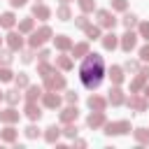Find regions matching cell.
<instances>
[{"label": "cell", "instance_id": "obj_21", "mask_svg": "<svg viewBox=\"0 0 149 149\" xmlns=\"http://www.w3.org/2000/svg\"><path fill=\"white\" fill-rule=\"evenodd\" d=\"M135 135H137V140H142V142H149V133H147L144 128H140V130H137Z\"/></svg>", "mask_w": 149, "mask_h": 149}, {"label": "cell", "instance_id": "obj_14", "mask_svg": "<svg viewBox=\"0 0 149 149\" xmlns=\"http://www.w3.org/2000/svg\"><path fill=\"white\" fill-rule=\"evenodd\" d=\"M109 100H112L114 105H119V102L123 100V98H121V91H119V88H114V91H112V95H109Z\"/></svg>", "mask_w": 149, "mask_h": 149}, {"label": "cell", "instance_id": "obj_27", "mask_svg": "<svg viewBox=\"0 0 149 149\" xmlns=\"http://www.w3.org/2000/svg\"><path fill=\"white\" fill-rule=\"evenodd\" d=\"M140 33H142V35L149 40V23H142V26H140Z\"/></svg>", "mask_w": 149, "mask_h": 149}, {"label": "cell", "instance_id": "obj_37", "mask_svg": "<svg viewBox=\"0 0 149 149\" xmlns=\"http://www.w3.org/2000/svg\"><path fill=\"white\" fill-rule=\"evenodd\" d=\"M86 33H88V37H98V28H88Z\"/></svg>", "mask_w": 149, "mask_h": 149}, {"label": "cell", "instance_id": "obj_30", "mask_svg": "<svg viewBox=\"0 0 149 149\" xmlns=\"http://www.w3.org/2000/svg\"><path fill=\"white\" fill-rule=\"evenodd\" d=\"M74 54H86V44H77L74 47Z\"/></svg>", "mask_w": 149, "mask_h": 149}, {"label": "cell", "instance_id": "obj_22", "mask_svg": "<svg viewBox=\"0 0 149 149\" xmlns=\"http://www.w3.org/2000/svg\"><path fill=\"white\" fill-rule=\"evenodd\" d=\"M44 102H47L49 107H56V105H58V98H56V95H47V98H44Z\"/></svg>", "mask_w": 149, "mask_h": 149}, {"label": "cell", "instance_id": "obj_35", "mask_svg": "<svg viewBox=\"0 0 149 149\" xmlns=\"http://www.w3.org/2000/svg\"><path fill=\"white\" fill-rule=\"evenodd\" d=\"M16 84H19V86H26V84H28V79L21 74V77H16Z\"/></svg>", "mask_w": 149, "mask_h": 149}, {"label": "cell", "instance_id": "obj_25", "mask_svg": "<svg viewBox=\"0 0 149 149\" xmlns=\"http://www.w3.org/2000/svg\"><path fill=\"white\" fill-rule=\"evenodd\" d=\"M79 5H81V9H93V0H79Z\"/></svg>", "mask_w": 149, "mask_h": 149}, {"label": "cell", "instance_id": "obj_3", "mask_svg": "<svg viewBox=\"0 0 149 149\" xmlns=\"http://www.w3.org/2000/svg\"><path fill=\"white\" fill-rule=\"evenodd\" d=\"M128 128H130V126H128L126 121H121V123H109V126H107V133H109V135H119V133H126Z\"/></svg>", "mask_w": 149, "mask_h": 149}, {"label": "cell", "instance_id": "obj_36", "mask_svg": "<svg viewBox=\"0 0 149 149\" xmlns=\"http://www.w3.org/2000/svg\"><path fill=\"white\" fill-rule=\"evenodd\" d=\"M140 56H142V58H144V61H149V47H144V49H142V51H140Z\"/></svg>", "mask_w": 149, "mask_h": 149}, {"label": "cell", "instance_id": "obj_8", "mask_svg": "<svg viewBox=\"0 0 149 149\" xmlns=\"http://www.w3.org/2000/svg\"><path fill=\"white\" fill-rule=\"evenodd\" d=\"M26 112H28V116H30V119H40V114H42V112H40V107H35L33 102L28 105V109H26Z\"/></svg>", "mask_w": 149, "mask_h": 149}, {"label": "cell", "instance_id": "obj_40", "mask_svg": "<svg viewBox=\"0 0 149 149\" xmlns=\"http://www.w3.org/2000/svg\"><path fill=\"white\" fill-rule=\"evenodd\" d=\"M58 63H61V65H63V68H70V61H68V58H61V61H58Z\"/></svg>", "mask_w": 149, "mask_h": 149}, {"label": "cell", "instance_id": "obj_38", "mask_svg": "<svg viewBox=\"0 0 149 149\" xmlns=\"http://www.w3.org/2000/svg\"><path fill=\"white\" fill-rule=\"evenodd\" d=\"M74 133H77V128H74V126H70V128H68V130H65V135H70V137H72V135H74Z\"/></svg>", "mask_w": 149, "mask_h": 149}, {"label": "cell", "instance_id": "obj_39", "mask_svg": "<svg viewBox=\"0 0 149 149\" xmlns=\"http://www.w3.org/2000/svg\"><path fill=\"white\" fill-rule=\"evenodd\" d=\"M77 26H81V28H84V26H86V19H84V16H79V19H77Z\"/></svg>", "mask_w": 149, "mask_h": 149}, {"label": "cell", "instance_id": "obj_11", "mask_svg": "<svg viewBox=\"0 0 149 149\" xmlns=\"http://www.w3.org/2000/svg\"><path fill=\"white\" fill-rule=\"evenodd\" d=\"M0 23H2L5 28H9V26L14 23V16H12V14H2V16H0Z\"/></svg>", "mask_w": 149, "mask_h": 149}, {"label": "cell", "instance_id": "obj_24", "mask_svg": "<svg viewBox=\"0 0 149 149\" xmlns=\"http://www.w3.org/2000/svg\"><path fill=\"white\" fill-rule=\"evenodd\" d=\"M40 93H42V91H40V88H35V86H33V88H30V91H28V98H30V100H35V98H40Z\"/></svg>", "mask_w": 149, "mask_h": 149}, {"label": "cell", "instance_id": "obj_7", "mask_svg": "<svg viewBox=\"0 0 149 149\" xmlns=\"http://www.w3.org/2000/svg\"><path fill=\"white\" fill-rule=\"evenodd\" d=\"M88 105H91L93 109H98V112H100V109L105 107V100H102V98H95V95H93V98L88 100Z\"/></svg>", "mask_w": 149, "mask_h": 149}, {"label": "cell", "instance_id": "obj_18", "mask_svg": "<svg viewBox=\"0 0 149 149\" xmlns=\"http://www.w3.org/2000/svg\"><path fill=\"white\" fill-rule=\"evenodd\" d=\"M56 137H58V128H56V126H51V128H49V133H47V140H49V142H54Z\"/></svg>", "mask_w": 149, "mask_h": 149}, {"label": "cell", "instance_id": "obj_10", "mask_svg": "<svg viewBox=\"0 0 149 149\" xmlns=\"http://www.w3.org/2000/svg\"><path fill=\"white\" fill-rule=\"evenodd\" d=\"M109 77L114 79V84H119V81L123 79V74H121V68H112V72H109Z\"/></svg>", "mask_w": 149, "mask_h": 149}, {"label": "cell", "instance_id": "obj_19", "mask_svg": "<svg viewBox=\"0 0 149 149\" xmlns=\"http://www.w3.org/2000/svg\"><path fill=\"white\" fill-rule=\"evenodd\" d=\"M56 44H58V47H61V49H68V47H70V40H68V37H63V35H61V37H58V40H56Z\"/></svg>", "mask_w": 149, "mask_h": 149}, {"label": "cell", "instance_id": "obj_17", "mask_svg": "<svg viewBox=\"0 0 149 149\" xmlns=\"http://www.w3.org/2000/svg\"><path fill=\"white\" fill-rule=\"evenodd\" d=\"M61 116H63V121H70V119H74V116H77V109H65Z\"/></svg>", "mask_w": 149, "mask_h": 149}, {"label": "cell", "instance_id": "obj_6", "mask_svg": "<svg viewBox=\"0 0 149 149\" xmlns=\"http://www.w3.org/2000/svg\"><path fill=\"white\" fill-rule=\"evenodd\" d=\"M133 47H135V35H133V33H126V35H123V49L130 51Z\"/></svg>", "mask_w": 149, "mask_h": 149}, {"label": "cell", "instance_id": "obj_26", "mask_svg": "<svg viewBox=\"0 0 149 149\" xmlns=\"http://www.w3.org/2000/svg\"><path fill=\"white\" fill-rule=\"evenodd\" d=\"M7 100H9V102H16V100H19V91H9Z\"/></svg>", "mask_w": 149, "mask_h": 149}, {"label": "cell", "instance_id": "obj_9", "mask_svg": "<svg viewBox=\"0 0 149 149\" xmlns=\"http://www.w3.org/2000/svg\"><path fill=\"white\" fill-rule=\"evenodd\" d=\"M100 123H102V114H100V112L88 116V126H91V128H93V126H100Z\"/></svg>", "mask_w": 149, "mask_h": 149}, {"label": "cell", "instance_id": "obj_34", "mask_svg": "<svg viewBox=\"0 0 149 149\" xmlns=\"http://www.w3.org/2000/svg\"><path fill=\"white\" fill-rule=\"evenodd\" d=\"M9 77H12V74H9V70H0V79H2V81H7Z\"/></svg>", "mask_w": 149, "mask_h": 149}, {"label": "cell", "instance_id": "obj_33", "mask_svg": "<svg viewBox=\"0 0 149 149\" xmlns=\"http://www.w3.org/2000/svg\"><path fill=\"white\" fill-rule=\"evenodd\" d=\"M114 7L116 9H126V0H114Z\"/></svg>", "mask_w": 149, "mask_h": 149}, {"label": "cell", "instance_id": "obj_32", "mask_svg": "<svg viewBox=\"0 0 149 149\" xmlns=\"http://www.w3.org/2000/svg\"><path fill=\"white\" fill-rule=\"evenodd\" d=\"M2 137H5V140H14V130H12V128H9V130H5V133H2Z\"/></svg>", "mask_w": 149, "mask_h": 149}, {"label": "cell", "instance_id": "obj_16", "mask_svg": "<svg viewBox=\"0 0 149 149\" xmlns=\"http://www.w3.org/2000/svg\"><path fill=\"white\" fill-rule=\"evenodd\" d=\"M105 47H107V49H114V47H116V37H114V35H107V37H105Z\"/></svg>", "mask_w": 149, "mask_h": 149}, {"label": "cell", "instance_id": "obj_41", "mask_svg": "<svg viewBox=\"0 0 149 149\" xmlns=\"http://www.w3.org/2000/svg\"><path fill=\"white\" fill-rule=\"evenodd\" d=\"M26 0H12V5H23Z\"/></svg>", "mask_w": 149, "mask_h": 149}, {"label": "cell", "instance_id": "obj_2", "mask_svg": "<svg viewBox=\"0 0 149 149\" xmlns=\"http://www.w3.org/2000/svg\"><path fill=\"white\" fill-rule=\"evenodd\" d=\"M49 35H51V30H49V28H42L40 33H35V35L30 37V44H33V47H37V44H42V42H44Z\"/></svg>", "mask_w": 149, "mask_h": 149}, {"label": "cell", "instance_id": "obj_1", "mask_svg": "<svg viewBox=\"0 0 149 149\" xmlns=\"http://www.w3.org/2000/svg\"><path fill=\"white\" fill-rule=\"evenodd\" d=\"M102 79V58L98 54H91L86 63L81 65V81L86 88H95Z\"/></svg>", "mask_w": 149, "mask_h": 149}, {"label": "cell", "instance_id": "obj_29", "mask_svg": "<svg viewBox=\"0 0 149 149\" xmlns=\"http://www.w3.org/2000/svg\"><path fill=\"white\" fill-rule=\"evenodd\" d=\"M30 26H33V21H30V19H26V21L21 23V30H30Z\"/></svg>", "mask_w": 149, "mask_h": 149}, {"label": "cell", "instance_id": "obj_13", "mask_svg": "<svg viewBox=\"0 0 149 149\" xmlns=\"http://www.w3.org/2000/svg\"><path fill=\"white\" fill-rule=\"evenodd\" d=\"M9 47H12V49H19V47H21V37H19V35H9Z\"/></svg>", "mask_w": 149, "mask_h": 149}, {"label": "cell", "instance_id": "obj_5", "mask_svg": "<svg viewBox=\"0 0 149 149\" xmlns=\"http://www.w3.org/2000/svg\"><path fill=\"white\" fill-rule=\"evenodd\" d=\"M98 19H100L102 26H114V16L109 12H98Z\"/></svg>", "mask_w": 149, "mask_h": 149}, {"label": "cell", "instance_id": "obj_23", "mask_svg": "<svg viewBox=\"0 0 149 149\" xmlns=\"http://www.w3.org/2000/svg\"><path fill=\"white\" fill-rule=\"evenodd\" d=\"M130 105H133L135 109H144V100H140V98H133V100H130Z\"/></svg>", "mask_w": 149, "mask_h": 149}, {"label": "cell", "instance_id": "obj_4", "mask_svg": "<svg viewBox=\"0 0 149 149\" xmlns=\"http://www.w3.org/2000/svg\"><path fill=\"white\" fill-rule=\"evenodd\" d=\"M47 84H49V88H63L65 86V79L63 77H49L47 74Z\"/></svg>", "mask_w": 149, "mask_h": 149}, {"label": "cell", "instance_id": "obj_31", "mask_svg": "<svg viewBox=\"0 0 149 149\" xmlns=\"http://www.w3.org/2000/svg\"><path fill=\"white\" fill-rule=\"evenodd\" d=\"M26 135H28V137H37V128H33V126H30V128L26 130Z\"/></svg>", "mask_w": 149, "mask_h": 149}, {"label": "cell", "instance_id": "obj_12", "mask_svg": "<svg viewBox=\"0 0 149 149\" xmlns=\"http://www.w3.org/2000/svg\"><path fill=\"white\" fill-rule=\"evenodd\" d=\"M35 16L47 19V16H49V9H47V7H37V5H35Z\"/></svg>", "mask_w": 149, "mask_h": 149}, {"label": "cell", "instance_id": "obj_42", "mask_svg": "<svg viewBox=\"0 0 149 149\" xmlns=\"http://www.w3.org/2000/svg\"><path fill=\"white\" fill-rule=\"evenodd\" d=\"M147 95H149V88H147Z\"/></svg>", "mask_w": 149, "mask_h": 149}, {"label": "cell", "instance_id": "obj_20", "mask_svg": "<svg viewBox=\"0 0 149 149\" xmlns=\"http://www.w3.org/2000/svg\"><path fill=\"white\" fill-rule=\"evenodd\" d=\"M0 116H2L5 121H14V119H16V112H14V109H7V112H5V114H0Z\"/></svg>", "mask_w": 149, "mask_h": 149}, {"label": "cell", "instance_id": "obj_28", "mask_svg": "<svg viewBox=\"0 0 149 149\" xmlns=\"http://www.w3.org/2000/svg\"><path fill=\"white\" fill-rule=\"evenodd\" d=\"M58 16H61V19H68V16H70L68 7H61V9H58Z\"/></svg>", "mask_w": 149, "mask_h": 149}, {"label": "cell", "instance_id": "obj_15", "mask_svg": "<svg viewBox=\"0 0 149 149\" xmlns=\"http://www.w3.org/2000/svg\"><path fill=\"white\" fill-rule=\"evenodd\" d=\"M135 21H137V16H135V14H126V16H123V23H126L128 28H130V26H135Z\"/></svg>", "mask_w": 149, "mask_h": 149}]
</instances>
